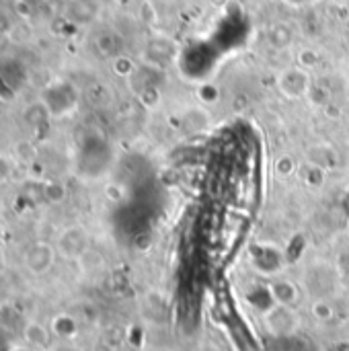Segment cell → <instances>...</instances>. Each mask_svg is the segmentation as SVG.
<instances>
[{"label":"cell","instance_id":"cell-6","mask_svg":"<svg viewBox=\"0 0 349 351\" xmlns=\"http://www.w3.org/2000/svg\"><path fill=\"white\" fill-rule=\"evenodd\" d=\"M0 80L19 95L21 88L27 84V68H25V64L21 60H14V58L0 60Z\"/></svg>","mask_w":349,"mask_h":351},{"label":"cell","instance_id":"cell-10","mask_svg":"<svg viewBox=\"0 0 349 351\" xmlns=\"http://www.w3.org/2000/svg\"><path fill=\"white\" fill-rule=\"evenodd\" d=\"M47 119H51L49 117V113H47V109L37 101V103H31L25 111H23V121H25V125L31 130V132H39L41 128H45L47 125Z\"/></svg>","mask_w":349,"mask_h":351},{"label":"cell","instance_id":"cell-17","mask_svg":"<svg viewBox=\"0 0 349 351\" xmlns=\"http://www.w3.org/2000/svg\"><path fill=\"white\" fill-rule=\"evenodd\" d=\"M113 72L117 74V76H123V78H130L134 72H136V64L132 62V58H128V56H117V58H113Z\"/></svg>","mask_w":349,"mask_h":351},{"label":"cell","instance_id":"cell-8","mask_svg":"<svg viewBox=\"0 0 349 351\" xmlns=\"http://www.w3.org/2000/svg\"><path fill=\"white\" fill-rule=\"evenodd\" d=\"M99 4L95 0H70L68 4V19L72 23H91L97 16Z\"/></svg>","mask_w":349,"mask_h":351},{"label":"cell","instance_id":"cell-12","mask_svg":"<svg viewBox=\"0 0 349 351\" xmlns=\"http://www.w3.org/2000/svg\"><path fill=\"white\" fill-rule=\"evenodd\" d=\"M309 160H311V165H315L319 169H329V167L335 165V152H333L331 146L319 144L309 152Z\"/></svg>","mask_w":349,"mask_h":351},{"label":"cell","instance_id":"cell-24","mask_svg":"<svg viewBox=\"0 0 349 351\" xmlns=\"http://www.w3.org/2000/svg\"><path fill=\"white\" fill-rule=\"evenodd\" d=\"M45 351H82L76 343H72V341H58V343H53V346H49Z\"/></svg>","mask_w":349,"mask_h":351},{"label":"cell","instance_id":"cell-5","mask_svg":"<svg viewBox=\"0 0 349 351\" xmlns=\"http://www.w3.org/2000/svg\"><path fill=\"white\" fill-rule=\"evenodd\" d=\"M265 319H267V327H269L272 333H276V335H290V333H294L296 327H298L296 315L292 313L290 306H284V304H278V306H274L272 311H267Z\"/></svg>","mask_w":349,"mask_h":351},{"label":"cell","instance_id":"cell-3","mask_svg":"<svg viewBox=\"0 0 349 351\" xmlns=\"http://www.w3.org/2000/svg\"><path fill=\"white\" fill-rule=\"evenodd\" d=\"M56 257H58V251H56V245H49V243H33L27 251H25V257H23V265L25 269L39 278V276H45L53 263H56Z\"/></svg>","mask_w":349,"mask_h":351},{"label":"cell","instance_id":"cell-19","mask_svg":"<svg viewBox=\"0 0 349 351\" xmlns=\"http://www.w3.org/2000/svg\"><path fill=\"white\" fill-rule=\"evenodd\" d=\"M12 171H14V162H12V158H8V156L0 154V185H2V183H6V181L12 177Z\"/></svg>","mask_w":349,"mask_h":351},{"label":"cell","instance_id":"cell-15","mask_svg":"<svg viewBox=\"0 0 349 351\" xmlns=\"http://www.w3.org/2000/svg\"><path fill=\"white\" fill-rule=\"evenodd\" d=\"M35 156H37V150L29 140H21L14 144V160L29 165V162H35Z\"/></svg>","mask_w":349,"mask_h":351},{"label":"cell","instance_id":"cell-28","mask_svg":"<svg viewBox=\"0 0 349 351\" xmlns=\"http://www.w3.org/2000/svg\"><path fill=\"white\" fill-rule=\"evenodd\" d=\"M0 243H2V232H0Z\"/></svg>","mask_w":349,"mask_h":351},{"label":"cell","instance_id":"cell-11","mask_svg":"<svg viewBox=\"0 0 349 351\" xmlns=\"http://www.w3.org/2000/svg\"><path fill=\"white\" fill-rule=\"evenodd\" d=\"M95 45H97V49H99L103 56H107V58H117V56H121V53H119V51H121V39H119V35L113 33V31H103V33H99L97 39H95Z\"/></svg>","mask_w":349,"mask_h":351},{"label":"cell","instance_id":"cell-9","mask_svg":"<svg viewBox=\"0 0 349 351\" xmlns=\"http://www.w3.org/2000/svg\"><path fill=\"white\" fill-rule=\"evenodd\" d=\"M51 333L60 339V341H72L78 333V325H76V319L62 313V315H56L53 321H51Z\"/></svg>","mask_w":349,"mask_h":351},{"label":"cell","instance_id":"cell-18","mask_svg":"<svg viewBox=\"0 0 349 351\" xmlns=\"http://www.w3.org/2000/svg\"><path fill=\"white\" fill-rule=\"evenodd\" d=\"M319 64V53L315 49H302L298 53V66L309 70V68H315Z\"/></svg>","mask_w":349,"mask_h":351},{"label":"cell","instance_id":"cell-26","mask_svg":"<svg viewBox=\"0 0 349 351\" xmlns=\"http://www.w3.org/2000/svg\"><path fill=\"white\" fill-rule=\"evenodd\" d=\"M12 351H39V350H35V348H31V346H12Z\"/></svg>","mask_w":349,"mask_h":351},{"label":"cell","instance_id":"cell-20","mask_svg":"<svg viewBox=\"0 0 349 351\" xmlns=\"http://www.w3.org/2000/svg\"><path fill=\"white\" fill-rule=\"evenodd\" d=\"M197 95H200V99H202L204 103H214V101H218V88H216L214 84H204V86L197 90Z\"/></svg>","mask_w":349,"mask_h":351},{"label":"cell","instance_id":"cell-1","mask_svg":"<svg viewBox=\"0 0 349 351\" xmlns=\"http://www.w3.org/2000/svg\"><path fill=\"white\" fill-rule=\"evenodd\" d=\"M39 103L47 109L51 119L70 117L78 109V88L70 80L56 78L43 86Z\"/></svg>","mask_w":349,"mask_h":351},{"label":"cell","instance_id":"cell-14","mask_svg":"<svg viewBox=\"0 0 349 351\" xmlns=\"http://www.w3.org/2000/svg\"><path fill=\"white\" fill-rule=\"evenodd\" d=\"M272 292H274V298L280 302V304H284V306H290L294 300H296V290H294V286L292 284H288V282H280V284H276L274 288H272Z\"/></svg>","mask_w":349,"mask_h":351},{"label":"cell","instance_id":"cell-25","mask_svg":"<svg viewBox=\"0 0 349 351\" xmlns=\"http://www.w3.org/2000/svg\"><path fill=\"white\" fill-rule=\"evenodd\" d=\"M0 351H12V343L2 329H0Z\"/></svg>","mask_w":349,"mask_h":351},{"label":"cell","instance_id":"cell-7","mask_svg":"<svg viewBox=\"0 0 349 351\" xmlns=\"http://www.w3.org/2000/svg\"><path fill=\"white\" fill-rule=\"evenodd\" d=\"M49 337H51V329H47L45 325H41L37 321H27L23 325V341L35 350H47L51 346Z\"/></svg>","mask_w":349,"mask_h":351},{"label":"cell","instance_id":"cell-4","mask_svg":"<svg viewBox=\"0 0 349 351\" xmlns=\"http://www.w3.org/2000/svg\"><path fill=\"white\" fill-rule=\"evenodd\" d=\"M278 88L288 99H300V97L309 95L313 88V80H311L309 70H304L300 66L286 68L278 76Z\"/></svg>","mask_w":349,"mask_h":351},{"label":"cell","instance_id":"cell-13","mask_svg":"<svg viewBox=\"0 0 349 351\" xmlns=\"http://www.w3.org/2000/svg\"><path fill=\"white\" fill-rule=\"evenodd\" d=\"M292 39H294V33L286 23H278L269 29V43L276 49H286L292 43Z\"/></svg>","mask_w":349,"mask_h":351},{"label":"cell","instance_id":"cell-21","mask_svg":"<svg viewBox=\"0 0 349 351\" xmlns=\"http://www.w3.org/2000/svg\"><path fill=\"white\" fill-rule=\"evenodd\" d=\"M278 171L282 173V177L290 175V173L294 171V162H292V158H290V156H282V158L278 160Z\"/></svg>","mask_w":349,"mask_h":351},{"label":"cell","instance_id":"cell-2","mask_svg":"<svg viewBox=\"0 0 349 351\" xmlns=\"http://www.w3.org/2000/svg\"><path fill=\"white\" fill-rule=\"evenodd\" d=\"M56 251L62 259L68 261H80L88 251H91V237L84 226H66L58 241H56Z\"/></svg>","mask_w":349,"mask_h":351},{"label":"cell","instance_id":"cell-27","mask_svg":"<svg viewBox=\"0 0 349 351\" xmlns=\"http://www.w3.org/2000/svg\"><path fill=\"white\" fill-rule=\"evenodd\" d=\"M286 4H290V6H302L304 2H309V0H284Z\"/></svg>","mask_w":349,"mask_h":351},{"label":"cell","instance_id":"cell-22","mask_svg":"<svg viewBox=\"0 0 349 351\" xmlns=\"http://www.w3.org/2000/svg\"><path fill=\"white\" fill-rule=\"evenodd\" d=\"M14 99H16V93L0 80V103H12Z\"/></svg>","mask_w":349,"mask_h":351},{"label":"cell","instance_id":"cell-16","mask_svg":"<svg viewBox=\"0 0 349 351\" xmlns=\"http://www.w3.org/2000/svg\"><path fill=\"white\" fill-rule=\"evenodd\" d=\"M43 197L51 204H60L66 199V187L60 181H47L43 185Z\"/></svg>","mask_w":349,"mask_h":351},{"label":"cell","instance_id":"cell-23","mask_svg":"<svg viewBox=\"0 0 349 351\" xmlns=\"http://www.w3.org/2000/svg\"><path fill=\"white\" fill-rule=\"evenodd\" d=\"M331 313H333V311H331V308H329V306H327L325 302H317V304L313 306V315H317V317H319L321 321L329 319V317H331Z\"/></svg>","mask_w":349,"mask_h":351}]
</instances>
